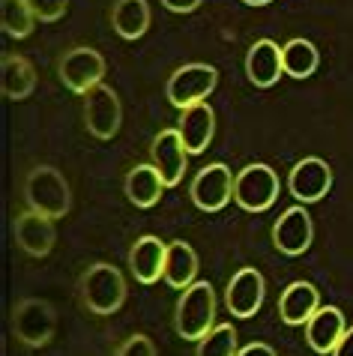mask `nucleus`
Masks as SVG:
<instances>
[{"label": "nucleus", "mask_w": 353, "mask_h": 356, "mask_svg": "<svg viewBox=\"0 0 353 356\" xmlns=\"http://www.w3.org/2000/svg\"><path fill=\"white\" fill-rule=\"evenodd\" d=\"M117 356H156V348H153V341L147 339V335L135 332L132 339H126V344L117 350Z\"/></svg>", "instance_id": "nucleus-28"}, {"label": "nucleus", "mask_w": 353, "mask_h": 356, "mask_svg": "<svg viewBox=\"0 0 353 356\" xmlns=\"http://www.w3.org/2000/svg\"><path fill=\"white\" fill-rule=\"evenodd\" d=\"M237 330L231 323H219L198 341L195 356H237Z\"/></svg>", "instance_id": "nucleus-26"}, {"label": "nucleus", "mask_w": 353, "mask_h": 356, "mask_svg": "<svg viewBox=\"0 0 353 356\" xmlns=\"http://www.w3.org/2000/svg\"><path fill=\"white\" fill-rule=\"evenodd\" d=\"M237 356H276V350L263 341H254V344H249V348H243Z\"/></svg>", "instance_id": "nucleus-31"}, {"label": "nucleus", "mask_w": 353, "mask_h": 356, "mask_svg": "<svg viewBox=\"0 0 353 356\" xmlns=\"http://www.w3.org/2000/svg\"><path fill=\"white\" fill-rule=\"evenodd\" d=\"M320 309V293L311 282H290L279 300V314L288 326H302Z\"/></svg>", "instance_id": "nucleus-18"}, {"label": "nucleus", "mask_w": 353, "mask_h": 356, "mask_svg": "<svg viewBox=\"0 0 353 356\" xmlns=\"http://www.w3.org/2000/svg\"><path fill=\"white\" fill-rule=\"evenodd\" d=\"M78 288H81V302L93 314H114L126 302V282L120 270L102 261L87 266Z\"/></svg>", "instance_id": "nucleus-3"}, {"label": "nucleus", "mask_w": 353, "mask_h": 356, "mask_svg": "<svg viewBox=\"0 0 353 356\" xmlns=\"http://www.w3.org/2000/svg\"><path fill=\"white\" fill-rule=\"evenodd\" d=\"M345 330H347V323H345L341 309H336V305H320L306 323V341L315 353H332L338 339L345 335Z\"/></svg>", "instance_id": "nucleus-16"}, {"label": "nucleus", "mask_w": 353, "mask_h": 356, "mask_svg": "<svg viewBox=\"0 0 353 356\" xmlns=\"http://www.w3.org/2000/svg\"><path fill=\"white\" fill-rule=\"evenodd\" d=\"M57 75L60 81L69 87L72 93H87L93 90L96 84H102L105 75V60L96 48H72L60 57V66H57Z\"/></svg>", "instance_id": "nucleus-8"}, {"label": "nucleus", "mask_w": 353, "mask_h": 356, "mask_svg": "<svg viewBox=\"0 0 353 356\" xmlns=\"http://www.w3.org/2000/svg\"><path fill=\"white\" fill-rule=\"evenodd\" d=\"M263 291H267L263 275L258 270H252V266H243V270L233 273V279L228 282L224 302H228L231 314H237V318H252L263 302Z\"/></svg>", "instance_id": "nucleus-12"}, {"label": "nucleus", "mask_w": 353, "mask_h": 356, "mask_svg": "<svg viewBox=\"0 0 353 356\" xmlns=\"http://www.w3.org/2000/svg\"><path fill=\"white\" fill-rule=\"evenodd\" d=\"M233 180H237V177H231V168L222 165V162L201 168L198 177L192 180L195 207L204 213H219L233 197Z\"/></svg>", "instance_id": "nucleus-9"}, {"label": "nucleus", "mask_w": 353, "mask_h": 356, "mask_svg": "<svg viewBox=\"0 0 353 356\" xmlns=\"http://www.w3.org/2000/svg\"><path fill=\"white\" fill-rule=\"evenodd\" d=\"M219 84V72L210 63H189L180 66L176 72L168 78V102L174 108H189L204 102Z\"/></svg>", "instance_id": "nucleus-6"}, {"label": "nucleus", "mask_w": 353, "mask_h": 356, "mask_svg": "<svg viewBox=\"0 0 353 356\" xmlns=\"http://www.w3.org/2000/svg\"><path fill=\"white\" fill-rule=\"evenodd\" d=\"M332 356H353V326L350 330H345V335L338 339L336 350H332Z\"/></svg>", "instance_id": "nucleus-30"}, {"label": "nucleus", "mask_w": 353, "mask_h": 356, "mask_svg": "<svg viewBox=\"0 0 353 356\" xmlns=\"http://www.w3.org/2000/svg\"><path fill=\"white\" fill-rule=\"evenodd\" d=\"M168 189L162 180V174L156 171V165H135L129 174H126V197L141 207V210H147V207L159 204L162 192Z\"/></svg>", "instance_id": "nucleus-20"}, {"label": "nucleus", "mask_w": 353, "mask_h": 356, "mask_svg": "<svg viewBox=\"0 0 353 356\" xmlns=\"http://www.w3.org/2000/svg\"><path fill=\"white\" fill-rule=\"evenodd\" d=\"M284 72L281 66V48L272 39H258L246 54V75L254 87H272Z\"/></svg>", "instance_id": "nucleus-19"}, {"label": "nucleus", "mask_w": 353, "mask_h": 356, "mask_svg": "<svg viewBox=\"0 0 353 356\" xmlns=\"http://www.w3.org/2000/svg\"><path fill=\"white\" fill-rule=\"evenodd\" d=\"M198 275V254L189 243H168V254H165V273L162 279L171 284V288L186 291Z\"/></svg>", "instance_id": "nucleus-21"}, {"label": "nucleus", "mask_w": 353, "mask_h": 356, "mask_svg": "<svg viewBox=\"0 0 353 356\" xmlns=\"http://www.w3.org/2000/svg\"><path fill=\"white\" fill-rule=\"evenodd\" d=\"M54 330H57V314L51 309V302L31 296V300H22L13 309V332L27 348H42V344H48Z\"/></svg>", "instance_id": "nucleus-5"}, {"label": "nucleus", "mask_w": 353, "mask_h": 356, "mask_svg": "<svg viewBox=\"0 0 353 356\" xmlns=\"http://www.w3.org/2000/svg\"><path fill=\"white\" fill-rule=\"evenodd\" d=\"M165 9H171V13H192V9L201 6V0H162Z\"/></svg>", "instance_id": "nucleus-29"}, {"label": "nucleus", "mask_w": 353, "mask_h": 356, "mask_svg": "<svg viewBox=\"0 0 353 356\" xmlns=\"http://www.w3.org/2000/svg\"><path fill=\"white\" fill-rule=\"evenodd\" d=\"M120 99L108 84H96L93 90L84 93V123L93 138H99V141L114 138L120 129Z\"/></svg>", "instance_id": "nucleus-7"}, {"label": "nucleus", "mask_w": 353, "mask_h": 356, "mask_svg": "<svg viewBox=\"0 0 353 356\" xmlns=\"http://www.w3.org/2000/svg\"><path fill=\"white\" fill-rule=\"evenodd\" d=\"M165 254H168V245H165L159 236H141L135 240V245L129 249V270L141 284H153L162 279L165 273Z\"/></svg>", "instance_id": "nucleus-17"}, {"label": "nucleus", "mask_w": 353, "mask_h": 356, "mask_svg": "<svg viewBox=\"0 0 353 356\" xmlns=\"http://www.w3.org/2000/svg\"><path fill=\"white\" fill-rule=\"evenodd\" d=\"M215 318V291L210 282H192L176 300L174 326L176 335L186 341H201L213 330Z\"/></svg>", "instance_id": "nucleus-1"}, {"label": "nucleus", "mask_w": 353, "mask_h": 356, "mask_svg": "<svg viewBox=\"0 0 353 356\" xmlns=\"http://www.w3.org/2000/svg\"><path fill=\"white\" fill-rule=\"evenodd\" d=\"M54 219L36 213V210H27L22 216H15L13 222V234H15V243L22 245L27 254L33 258H45L48 252L54 249Z\"/></svg>", "instance_id": "nucleus-13"}, {"label": "nucleus", "mask_w": 353, "mask_h": 356, "mask_svg": "<svg viewBox=\"0 0 353 356\" xmlns=\"http://www.w3.org/2000/svg\"><path fill=\"white\" fill-rule=\"evenodd\" d=\"M288 189L297 201L315 204L320 197H327V192L332 189V168L323 159H318V156H309V159H302L290 168Z\"/></svg>", "instance_id": "nucleus-10"}, {"label": "nucleus", "mask_w": 353, "mask_h": 356, "mask_svg": "<svg viewBox=\"0 0 353 356\" xmlns=\"http://www.w3.org/2000/svg\"><path fill=\"white\" fill-rule=\"evenodd\" d=\"M246 6H267V3H272V0H243Z\"/></svg>", "instance_id": "nucleus-32"}, {"label": "nucleus", "mask_w": 353, "mask_h": 356, "mask_svg": "<svg viewBox=\"0 0 353 356\" xmlns=\"http://www.w3.org/2000/svg\"><path fill=\"white\" fill-rule=\"evenodd\" d=\"M0 24H3L6 36L24 39L33 33L36 27V15L27 0H0Z\"/></svg>", "instance_id": "nucleus-25"}, {"label": "nucleus", "mask_w": 353, "mask_h": 356, "mask_svg": "<svg viewBox=\"0 0 353 356\" xmlns=\"http://www.w3.org/2000/svg\"><path fill=\"white\" fill-rule=\"evenodd\" d=\"M150 156H153V165L156 171L162 174L165 186H176L183 180V171H186V156H189V150H186L183 138L176 129H165L153 138V147H150Z\"/></svg>", "instance_id": "nucleus-14"}, {"label": "nucleus", "mask_w": 353, "mask_h": 356, "mask_svg": "<svg viewBox=\"0 0 353 356\" xmlns=\"http://www.w3.org/2000/svg\"><path fill=\"white\" fill-rule=\"evenodd\" d=\"M279 197V174L270 165H246L233 180V201L249 213H263Z\"/></svg>", "instance_id": "nucleus-4"}, {"label": "nucleus", "mask_w": 353, "mask_h": 356, "mask_svg": "<svg viewBox=\"0 0 353 356\" xmlns=\"http://www.w3.org/2000/svg\"><path fill=\"white\" fill-rule=\"evenodd\" d=\"M311 236H315V225H311V216L302 210V207H288L276 227H272V243L281 254H302L311 245Z\"/></svg>", "instance_id": "nucleus-11"}, {"label": "nucleus", "mask_w": 353, "mask_h": 356, "mask_svg": "<svg viewBox=\"0 0 353 356\" xmlns=\"http://www.w3.org/2000/svg\"><path fill=\"white\" fill-rule=\"evenodd\" d=\"M320 54L309 39H290L288 45H281V66L290 78H309L318 69Z\"/></svg>", "instance_id": "nucleus-24"}, {"label": "nucleus", "mask_w": 353, "mask_h": 356, "mask_svg": "<svg viewBox=\"0 0 353 356\" xmlns=\"http://www.w3.org/2000/svg\"><path fill=\"white\" fill-rule=\"evenodd\" d=\"M111 24L123 39H141L150 27V6L147 0H117L111 9Z\"/></svg>", "instance_id": "nucleus-23"}, {"label": "nucleus", "mask_w": 353, "mask_h": 356, "mask_svg": "<svg viewBox=\"0 0 353 356\" xmlns=\"http://www.w3.org/2000/svg\"><path fill=\"white\" fill-rule=\"evenodd\" d=\"M24 197H27V204H31V210L48 216V219H63L72 204L69 183H66V177L51 165H39L27 174Z\"/></svg>", "instance_id": "nucleus-2"}, {"label": "nucleus", "mask_w": 353, "mask_h": 356, "mask_svg": "<svg viewBox=\"0 0 353 356\" xmlns=\"http://www.w3.org/2000/svg\"><path fill=\"white\" fill-rule=\"evenodd\" d=\"M36 15V22H57L66 13V0H27Z\"/></svg>", "instance_id": "nucleus-27"}, {"label": "nucleus", "mask_w": 353, "mask_h": 356, "mask_svg": "<svg viewBox=\"0 0 353 356\" xmlns=\"http://www.w3.org/2000/svg\"><path fill=\"white\" fill-rule=\"evenodd\" d=\"M0 87H3V96L18 102V99H27L36 87V72L31 60L18 54H6L3 57V66H0Z\"/></svg>", "instance_id": "nucleus-22"}, {"label": "nucleus", "mask_w": 353, "mask_h": 356, "mask_svg": "<svg viewBox=\"0 0 353 356\" xmlns=\"http://www.w3.org/2000/svg\"><path fill=\"white\" fill-rule=\"evenodd\" d=\"M176 132H180L183 144L189 153H204L213 141L215 132V114L207 102L189 105L180 111V123H176Z\"/></svg>", "instance_id": "nucleus-15"}]
</instances>
